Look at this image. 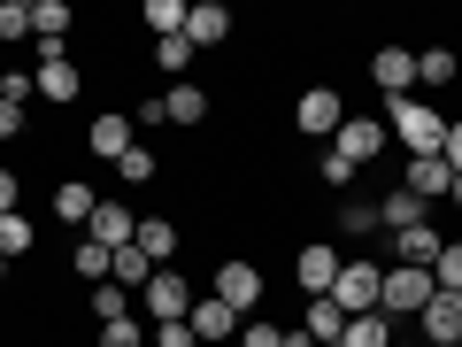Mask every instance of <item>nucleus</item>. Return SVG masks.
Masks as SVG:
<instances>
[{
  "instance_id": "nucleus-1",
  "label": "nucleus",
  "mask_w": 462,
  "mask_h": 347,
  "mask_svg": "<svg viewBox=\"0 0 462 347\" xmlns=\"http://www.w3.org/2000/svg\"><path fill=\"white\" fill-rule=\"evenodd\" d=\"M385 139H401V147L409 155H439V139H447V116L431 108V100H393V108H385Z\"/></svg>"
},
{
  "instance_id": "nucleus-2",
  "label": "nucleus",
  "mask_w": 462,
  "mask_h": 347,
  "mask_svg": "<svg viewBox=\"0 0 462 347\" xmlns=\"http://www.w3.org/2000/svg\"><path fill=\"white\" fill-rule=\"evenodd\" d=\"M439 294V278L431 270H409V263H385V286H378V309L393 316V324H416V309Z\"/></svg>"
},
{
  "instance_id": "nucleus-3",
  "label": "nucleus",
  "mask_w": 462,
  "mask_h": 347,
  "mask_svg": "<svg viewBox=\"0 0 462 347\" xmlns=\"http://www.w3.org/2000/svg\"><path fill=\"white\" fill-rule=\"evenodd\" d=\"M139 301H147V316H154V324H185L200 294H193V286L178 278V270H154V278L139 286Z\"/></svg>"
},
{
  "instance_id": "nucleus-4",
  "label": "nucleus",
  "mask_w": 462,
  "mask_h": 347,
  "mask_svg": "<svg viewBox=\"0 0 462 347\" xmlns=\"http://www.w3.org/2000/svg\"><path fill=\"white\" fill-rule=\"evenodd\" d=\"M346 124V100L331 93V85H309V93L293 100V132H309V139H331Z\"/></svg>"
},
{
  "instance_id": "nucleus-5",
  "label": "nucleus",
  "mask_w": 462,
  "mask_h": 347,
  "mask_svg": "<svg viewBox=\"0 0 462 347\" xmlns=\"http://www.w3.org/2000/svg\"><path fill=\"white\" fill-rule=\"evenodd\" d=\"M378 286H385V263H339L331 301H339L346 316H363V309H378Z\"/></svg>"
},
{
  "instance_id": "nucleus-6",
  "label": "nucleus",
  "mask_w": 462,
  "mask_h": 347,
  "mask_svg": "<svg viewBox=\"0 0 462 347\" xmlns=\"http://www.w3.org/2000/svg\"><path fill=\"white\" fill-rule=\"evenodd\" d=\"M378 147H385V116H346L339 132H331V155H346L355 170H363Z\"/></svg>"
},
{
  "instance_id": "nucleus-7",
  "label": "nucleus",
  "mask_w": 462,
  "mask_h": 347,
  "mask_svg": "<svg viewBox=\"0 0 462 347\" xmlns=\"http://www.w3.org/2000/svg\"><path fill=\"white\" fill-rule=\"evenodd\" d=\"M416 324H424V347H462V294H431Z\"/></svg>"
},
{
  "instance_id": "nucleus-8",
  "label": "nucleus",
  "mask_w": 462,
  "mask_h": 347,
  "mask_svg": "<svg viewBox=\"0 0 462 347\" xmlns=\"http://www.w3.org/2000/svg\"><path fill=\"white\" fill-rule=\"evenodd\" d=\"M216 301H224L231 316H254V301H263V270H254V263H224V270H216Z\"/></svg>"
},
{
  "instance_id": "nucleus-9",
  "label": "nucleus",
  "mask_w": 462,
  "mask_h": 347,
  "mask_svg": "<svg viewBox=\"0 0 462 347\" xmlns=\"http://www.w3.org/2000/svg\"><path fill=\"white\" fill-rule=\"evenodd\" d=\"M293 278H300V294H309V301H324V294H331V278H339V248L309 239V248L293 255Z\"/></svg>"
},
{
  "instance_id": "nucleus-10",
  "label": "nucleus",
  "mask_w": 462,
  "mask_h": 347,
  "mask_svg": "<svg viewBox=\"0 0 462 347\" xmlns=\"http://www.w3.org/2000/svg\"><path fill=\"white\" fill-rule=\"evenodd\" d=\"M85 147H93L100 163H124V155H132V116H124V108L93 116V124H85Z\"/></svg>"
},
{
  "instance_id": "nucleus-11",
  "label": "nucleus",
  "mask_w": 462,
  "mask_h": 347,
  "mask_svg": "<svg viewBox=\"0 0 462 347\" xmlns=\"http://www.w3.org/2000/svg\"><path fill=\"white\" fill-rule=\"evenodd\" d=\"M370 78H378V93L409 100L416 93V54L409 47H378V54H370Z\"/></svg>"
},
{
  "instance_id": "nucleus-12",
  "label": "nucleus",
  "mask_w": 462,
  "mask_h": 347,
  "mask_svg": "<svg viewBox=\"0 0 462 347\" xmlns=\"http://www.w3.org/2000/svg\"><path fill=\"white\" fill-rule=\"evenodd\" d=\"M85 239H100V248H132V239H139V216L132 209H124V201H100V209H93V224H85Z\"/></svg>"
},
{
  "instance_id": "nucleus-13",
  "label": "nucleus",
  "mask_w": 462,
  "mask_h": 347,
  "mask_svg": "<svg viewBox=\"0 0 462 347\" xmlns=\"http://www.w3.org/2000/svg\"><path fill=\"white\" fill-rule=\"evenodd\" d=\"M393 340H401L393 316H385V309H363V316H346V332H339L331 347H393Z\"/></svg>"
},
{
  "instance_id": "nucleus-14",
  "label": "nucleus",
  "mask_w": 462,
  "mask_h": 347,
  "mask_svg": "<svg viewBox=\"0 0 462 347\" xmlns=\"http://www.w3.org/2000/svg\"><path fill=\"white\" fill-rule=\"evenodd\" d=\"M185 39H193V47H224V39H231V8L193 0V8H185Z\"/></svg>"
},
{
  "instance_id": "nucleus-15",
  "label": "nucleus",
  "mask_w": 462,
  "mask_h": 347,
  "mask_svg": "<svg viewBox=\"0 0 462 347\" xmlns=\"http://www.w3.org/2000/svg\"><path fill=\"white\" fill-rule=\"evenodd\" d=\"M447 185H455V170H447L439 155H409V193L424 201V209H431V201H447Z\"/></svg>"
},
{
  "instance_id": "nucleus-16",
  "label": "nucleus",
  "mask_w": 462,
  "mask_h": 347,
  "mask_svg": "<svg viewBox=\"0 0 462 347\" xmlns=\"http://www.w3.org/2000/svg\"><path fill=\"white\" fill-rule=\"evenodd\" d=\"M139 255H147L154 270H170V255H178V224L170 216H139V239H132Z\"/></svg>"
},
{
  "instance_id": "nucleus-17",
  "label": "nucleus",
  "mask_w": 462,
  "mask_h": 347,
  "mask_svg": "<svg viewBox=\"0 0 462 347\" xmlns=\"http://www.w3.org/2000/svg\"><path fill=\"white\" fill-rule=\"evenodd\" d=\"M439 248H447V239H439L431 224H409V231H393V255H401L409 270H431V263H439Z\"/></svg>"
},
{
  "instance_id": "nucleus-18",
  "label": "nucleus",
  "mask_w": 462,
  "mask_h": 347,
  "mask_svg": "<svg viewBox=\"0 0 462 347\" xmlns=\"http://www.w3.org/2000/svg\"><path fill=\"white\" fill-rule=\"evenodd\" d=\"M185 324H193V340H239V316H231V309H224L216 294H200Z\"/></svg>"
},
{
  "instance_id": "nucleus-19",
  "label": "nucleus",
  "mask_w": 462,
  "mask_h": 347,
  "mask_svg": "<svg viewBox=\"0 0 462 347\" xmlns=\"http://www.w3.org/2000/svg\"><path fill=\"white\" fill-rule=\"evenodd\" d=\"M32 93H39V100H54V108H62V100H78V93H85V78H78V62H39Z\"/></svg>"
},
{
  "instance_id": "nucleus-20",
  "label": "nucleus",
  "mask_w": 462,
  "mask_h": 347,
  "mask_svg": "<svg viewBox=\"0 0 462 347\" xmlns=\"http://www.w3.org/2000/svg\"><path fill=\"white\" fill-rule=\"evenodd\" d=\"M93 209H100V193L85 178H62L54 185V216H62V224H93Z\"/></svg>"
},
{
  "instance_id": "nucleus-21",
  "label": "nucleus",
  "mask_w": 462,
  "mask_h": 347,
  "mask_svg": "<svg viewBox=\"0 0 462 347\" xmlns=\"http://www.w3.org/2000/svg\"><path fill=\"white\" fill-rule=\"evenodd\" d=\"M162 116H170V124H208V93H200V85H170Z\"/></svg>"
},
{
  "instance_id": "nucleus-22",
  "label": "nucleus",
  "mask_w": 462,
  "mask_h": 347,
  "mask_svg": "<svg viewBox=\"0 0 462 347\" xmlns=\"http://www.w3.org/2000/svg\"><path fill=\"white\" fill-rule=\"evenodd\" d=\"M300 332L331 347V340H339V332H346V309H339V301H331V294H324V301H309V316H300Z\"/></svg>"
},
{
  "instance_id": "nucleus-23",
  "label": "nucleus",
  "mask_w": 462,
  "mask_h": 347,
  "mask_svg": "<svg viewBox=\"0 0 462 347\" xmlns=\"http://www.w3.org/2000/svg\"><path fill=\"white\" fill-rule=\"evenodd\" d=\"M108 278L124 286V294H132V286H147V278H154V263H147L139 248H116V255H108Z\"/></svg>"
},
{
  "instance_id": "nucleus-24",
  "label": "nucleus",
  "mask_w": 462,
  "mask_h": 347,
  "mask_svg": "<svg viewBox=\"0 0 462 347\" xmlns=\"http://www.w3.org/2000/svg\"><path fill=\"white\" fill-rule=\"evenodd\" d=\"M378 224H393V231H409V224H424V201H416L409 185H401V193H385V201H378Z\"/></svg>"
},
{
  "instance_id": "nucleus-25",
  "label": "nucleus",
  "mask_w": 462,
  "mask_h": 347,
  "mask_svg": "<svg viewBox=\"0 0 462 347\" xmlns=\"http://www.w3.org/2000/svg\"><path fill=\"white\" fill-rule=\"evenodd\" d=\"M69 23H78V16H69V0H32V32L39 39H62Z\"/></svg>"
},
{
  "instance_id": "nucleus-26",
  "label": "nucleus",
  "mask_w": 462,
  "mask_h": 347,
  "mask_svg": "<svg viewBox=\"0 0 462 347\" xmlns=\"http://www.w3.org/2000/svg\"><path fill=\"white\" fill-rule=\"evenodd\" d=\"M193 54H200V47H193L185 32H178V39H154V62H162V78H185V70H193Z\"/></svg>"
},
{
  "instance_id": "nucleus-27",
  "label": "nucleus",
  "mask_w": 462,
  "mask_h": 347,
  "mask_svg": "<svg viewBox=\"0 0 462 347\" xmlns=\"http://www.w3.org/2000/svg\"><path fill=\"white\" fill-rule=\"evenodd\" d=\"M69 270H78V278H93V286H108V248H100V239H78Z\"/></svg>"
},
{
  "instance_id": "nucleus-28",
  "label": "nucleus",
  "mask_w": 462,
  "mask_h": 347,
  "mask_svg": "<svg viewBox=\"0 0 462 347\" xmlns=\"http://www.w3.org/2000/svg\"><path fill=\"white\" fill-rule=\"evenodd\" d=\"M455 54H447V47H424V54H416V78H424V85H455Z\"/></svg>"
},
{
  "instance_id": "nucleus-29",
  "label": "nucleus",
  "mask_w": 462,
  "mask_h": 347,
  "mask_svg": "<svg viewBox=\"0 0 462 347\" xmlns=\"http://www.w3.org/2000/svg\"><path fill=\"white\" fill-rule=\"evenodd\" d=\"M0 255H8V263H16V255H32V216H0Z\"/></svg>"
},
{
  "instance_id": "nucleus-30",
  "label": "nucleus",
  "mask_w": 462,
  "mask_h": 347,
  "mask_svg": "<svg viewBox=\"0 0 462 347\" xmlns=\"http://www.w3.org/2000/svg\"><path fill=\"white\" fill-rule=\"evenodd\" d=\"M23 93H32V85L8 78V93H0V139H16V132H23Z\"/></svg>"
},
{
  "instance_id": "nucleus-31",
  "label": "nucleus",
  "mask_w": 462,
  "mask_h": 347,
  "mask_svg": "<svg viewBox=\"0 0 462 347\" xmlns=\"http://www.w3.org/2000/svg\"><path fill=\"white\" fill-rule=\"evenodd\" d=\"M147 23H154V39H178L185 32V0H147Z\"/></svg>"
},
{
  "instance_id": "nucleus-32",
  "label": "nucleus",
  "mask_w": 462,
  "mask_h": 347,
  "mask_svg": "<svg viewBox=\"0 0 462 347\" xmlns=\"http://www.w3.org/2000/svg\"><path fill=\"white\" fill-rule=\"evenodd\" d=\"M431 278H439V294H462V239H447V248H439Z\"/></svg>"
},
{
  "instance_id": "nucleus-33",
  "label": "nucleus",
  "mask_w": 462,
  "mask_h": 347,
  "mask_svg": "<svg viewBox=\"0 0 462 347\" xmlns=\"http://www.w3.org/2000/svg\"><path fill=\"white\" fill-rule=\"evenodd\" d=\"M100 347H147V324L139 316H116V324H100Z\"/></svg>"
},
{
  "instance_id": "nucleus-34",
  "label": "nucleus",
  "mask_w": 462,
  "mask_h": 347,
  "mask_svg": "<svg viewBox=\"0 0 462 347\" xmlns=\"http://www.w3.org/2000/svg\"><path fill=\"white\" fill-rule=\"evenodd\" d=\"M93 316H100V324H116V316H132V301H124V286H93Z\"/></svg>"
},
{
  "instance_id": "nucleus-35",
  "label": "nucleus",
  "mask_w": 462,
  "mask_h": 347,
  "mask_svg": "<svg viewBox=\"0 0 462 347\" xmlns=\"http://www.w3.org/2000/svg\"><path fill=\"white\" fill-rule=\"evenodd\" d=\"M32 32V0H0V39H23Z\"/></svg>"
},
{
  "instance_id": "nucleus-36",
  "label": "nucleus",
  "mask_w": 462,
  "mask_h": 347,
  "mask_svg": "<svg viewBox=\"0 0 462 347\" xmlns=\"http://www.w3.org/2000/svg\"><path fill=\"white\" fill-rule=\"evenodd\" d=\"M116 178H124V185H147V178H154V155H147V147H132L124 163H116Z\"/></svg>"
},
{
  "instance_id": "nucleus-37",
  "label": "nucleus",
  "mask_w": 462,
  "mask_h": 347,
  "mask_svg": "<svg viewBox=\"0 0 462 347\" xmlns=\"http://www.w3.org/2000/svg\"><path fill=\"white\" fill-rule=\"evenodd\" d=\"M239 347H285V324H239Z\"/></svg>"
},
{
  "instance_id": "nucleus-38",
  "label": "nucleus",
  "mask_w": 462,
  "mask_h": 347,
  "mask_svg": "<svg viewBox=\"0 0 462 347\" xmlns=\"http://www.w3.org/2000/svg\"><path fill=\"white\" fill-rule=\"evenodd\" d=\"M147 340H154V347H200V340H193V324H154Z\"/></svg>"
},
{
  "instance_id": "nucleus-39",
  "label": "nucleus",
  "mask_w": 462,
  "mask_h": 347,
  "mask_svg": "<svg viewBox=\"0 0 462 347\" xmlns=\"http://www.w3.org/2000/svg\"><path fill=\"white\" fill-rule=\"evenodd\" d=\"M339 224H346V231H378V209H370V201H355V209H339Z\"/></svg>"
},
{
  "instance_id": "nucleus-40",
  "label": "nucleus",
  "mask_w": 462,
  "mask_h": 347,
  "mask_svg": "<svg viewBox=\"0 0 462 347\" xmlns=\"http://www.w3.org/2000/svg\"><path fill=\"white\" fill-rule=\"evenodd\" d=\"M316 178H324V185H346V178H355V163H346V155H324V163H316Z\"/></svg>"
},
{
  "instance_id": "nucleus-41",
  "label": "nucleus",
  "mask_w": 462,
  "mask_h": 347,
  "mask_svg": "<svg viewBox=\"0 0 462 347\" xmlns=\"http://www.w3.org/2000/svg\"><path fill=\"white\" fill-rule=\"evenodd\" d=\"M439 163L462 178V124H447V139H439Z\"/></svg>"
},
{
  "instance_id": "nucleus-42",
  "label": "nucleus",
  "mask_w": 462,
  "mask_h": 347,
  "mask_svg": "<svg viewBox=\"0 0 462 347\" xmlns=\"http://www.w3.org/2000/svg\"><path fill=\"white\" fill-rule=\"evenodd\" d=\"M0 216H16V170H0Z\"/></svg>"
},
{
  "instance_id": "nucleus-43",
  "label": "nucleus",
  "mask_w": 462,
  "mask_h": 347,
  "mask_svg": "<svg viewBox=\"0 0 462 347\" xmlns=\"http://www.w3.org/2000/svg\"><path fill=\"white\" fill-rule=\"evenodd\" d=\"M447 201H455V209H462V178H455V185H447Z\"/></svg>"
},
{
  "instance_id": "nucleus-44",
  "label": "nucleus",
  "mask_w": 462,
  "mask_h": 347,
  "mask_svg": "<svg viewBox=\"0 0 462 347\" xmlns=\"http://www.w3.org/2000/svg\"><path fill=\"white\" fill-rule=\"evenodd\" d=\"M393 347H424V340H409V332H401V340H393Z\"/></svg>"
},
{
  "instance_id": "nucleus-45",
  "label": "nucleus",
  "mask_w": 462,
  "mask_h": 347,
  "mask_svg": "<svg viewBox=\"0 0 462 347\" xmlns=\"http://www.w3.org/2000/svg\"><path fill=\"white\" fill-rule=\"evenodd\" d=\"M0 278H8V255H0Z\"/></svg>"
},
{
  "instance_id": "nucleus-46",
  "label": "nucleus",
  "mask_w": 462,
  "mask_h": 347,
  "mask_svg": "<svg viewBox=\"0 0 462 347\" xmlns=\"http://www.w3.org/2000/svg\"><path fill=\"white\" fill-rule=\"evenodd\" d=\"M0 93H8V70H0Z\"/></svg>"
}]
</instances>
